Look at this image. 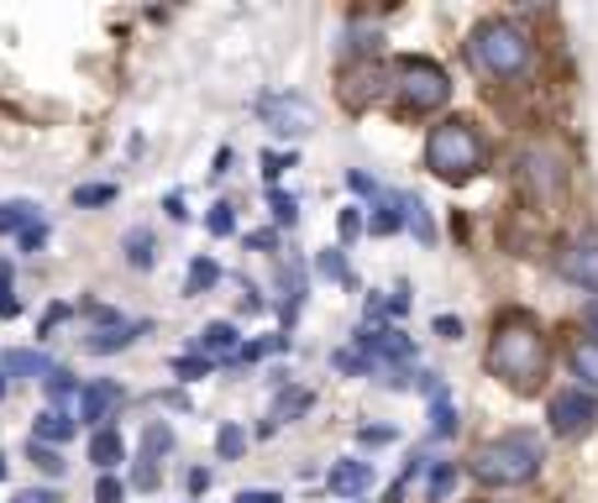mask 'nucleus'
I'll use <instances>...</instances> for the list:
<instances>
[{
    "label": "nucleus",
    "instance_id": "f257e3e1",
    "mask_svg": "<svg viewBox=\"0 0 598 503\" xmlns=\"http://www.w3.org/2000/svg\"><path fill=\"white\" fill-rule=\"evenodd\" d=\"M488 373L504 378L509 388H530L541 384V373H546V335L535 320L526 315H504L499 325H494V341H488Z\"/></svg>",
    "mask_w": 598,
    "mask_h": 503
},
{
    "label": "nucleus",
    "instance_id": "f03ea898",
    "mask_svg": "<svg viewBox=\"0 0 598 503\" xmlns=\"http://www.w3.org/2000/svg\"><path fill=\"white\" fill-rule=\"evenodd\" d=\"M467 472L483 482V488H520L541 472V441L530 431H509V435H494V441H483L473 461H467Z\"/></svg>",
    "mask_w": 598,
    "mask_h": 503
},
{
    "label": "nucleus",
    "instance_id": "7ed1b4c3",
    "mask_svg": "<svg viewBox=\"0 0 598 503\" xmlns=\"http://www.w3.org/2000/svg\"><path fill=\"white\" fill-rule=\"evenodd\" d=\"M467 58L488 79H520L530 69V37L515 22H483L467 43Z\"/></svg>",
    "mask_w": 598,
    "mask_h": 503
},
{
    "label": "nucleus",
    "instance_id": "20e7f679",
    "mask_svg": "<svg viewBox=\"0 0 598 503\" xmlns=\"http://www.w3.org/2000/svg\"><path fill=\"white\" fill-rule=\"evenodd\" d=\"M426 163H431L436 179L447 184H462L483 168V142L467 121H441L431 137H426Z\"/></svg>",
    "mask_w": 598,
    "mask_h": 503
},
{
    "label": "nucleus",
    "instance_id": "39448f33",
    "mask_svg": "<svg viewBox=\"0 0 598 503\" xmlns=\"http://www.w3.org/2000/svg\"><path fill=\"white\" fill-rule=\"evenodd\" d=\"M394 95H399L405 111L426 116V111H441V105L452 100V79H447V69L431 64V58H405V64L394 69Z\"/></svg>",
    "mask_w": 598,
    "mask_h": 503
},
{
    "label": "nucleus",
    "instance_id": "423d86ee",
    "mask_svg": "<svg viewBox=\"0 0 598 503\" xmlns=\"http://www.w3.org/2000/svg\"><path fill=\"white\" fill-rule=\"evenodd\" d=\"M594 425H598V399H594V393L567 388V393H556V399H551V431L562 435V441H577V435H588Z\"/></svg>",
    "mask_w": 598,
    "mask_h": 503
},
{
    "label": "nucleus",
    "instance_id": "0eeeda50",
    "mask_svg": "<svg viewBox=\"0 0 598 503\" xmlns=\"http://www.w3.org/2000/svg\"><path fill=\"white\" fill-rule=\"evenodd\" d=\"M258 116L268 121V132H279V137H305L315 132V105L305 95H268L258 105Z\"/></svg>",
    "mask_w": 598,
    "mask_h": 503
},
{
    "label": "nucleus",
    "instance_id": "6e6552de",
    "mask_svg": "<svg viewBox=\"0 0 598 503\" xmlns=\"http://www.w3.org/2000/svg\"><path fill=\"white\" fill-rule=\"evenodd\" d=\"M121 404H126V388L111 384V378H90V384H84V399H79V420L95 425V431H105V420H116Z\"/></svg>",
    "mask_w": 598,
    "mask_h": 503
},
{
    "label": "nucleus",
    "instance_id": "1a4fd4ad",
    "mask_svg": "<svg viewBox=\"0 0 598 503\" xmlns=\"http://www.w3.org/2000/svg\"><path fill=\"white\" fill-rule=\"evenodd\" d=\"M358 352L373 362V367H379V362H409L415 357V341H409L405 331H362Z\"/></svg>",
    "mask_w": 598,
    "mask_h": 503
},
{
    "label": "nucleus",
    "instance_id": "9d476101",
    "mask_svg": "<svg viewBox=\"0 0 598 503\" xmlns=\"http://www.w3.org/2000/svg\"><path fill=\"white\" fill-rule=\"evenodd\" d=\"M194 352H200V357H211V362H237L241 357L237 325H232V320H211L205 331L194 335Z\"/></svg>",
    "mask_w": 598,
    "mask_h": 503
},
{
    "label": "nucleus",
    "instance_id": "9b49d317",
    "mask_svg": "<svg viewBox=\"0 0 598 503\" xmlns=\"http://www.w3.org/2000/svg\"><path fill=\"white\" fill-rule=\"evenodd\" d=\"M562 278H573L583 288H598V241H573L567 252H562Z\"/></svg>",
    "mask_w": 598,
    "mask_h": 503
},
{
    "label": "nucleus",
    "instance_id": "f8f14e48",
    "mask_svg": "<svg viewBox=\"0 0 598 503\" xmlns=\"http://www.w3.org/2000/svg\"><path fill=\"white\" fill-rule=\"evenodd\" d=\"M326 488L341 493V499H358V493L373 488V467H368V461H336L331 478H326Z\"/></svg>",
    "mask_w": 598,
    "mask_h": 503
},
{
    "label": "nucleus",
    "instance_id": "ddd939ff",
    "mask_svg": "<svg viewBox=\"0 0 598 503\" xmlns=\"http://www.w3.org/2000/svg\"><path fill=\"white\" fill-rule=\"evenodd\" d=\"M143 331H147L143 320H121V325H105V331H95L90 341H84V346H90L95 357H111V352H121V346H132V341H137Z\"/></svg>",
    "mask_w": 598,
    "mask_h": 503
},
{
    "label": "nucleus",
    "instance_id": "4468645a",
    "mask_svg": "<svg viewBox=\"0 0 598 503\" xmlns=\"http://www.w3.org/2000/svg\"><path fill=\"white\" fill-rule=\"evenodd\" d=\"M399 226H409V205H405V194H383V199H379V210H373V220H368V231H373V237H394Z\"/></svg>",
    "mask_w": 598,
    "mask_h": 503
},
{
    "label": "nucleus",
    "instance_id": "2eb2a0df",
    "mask_svg": "<svg viewBox=\"0 0 598 503\" xmlns=\"http://www.w3.org/2000/svg\"><path fill=\"white\" fill-rule=\"evenodd\" d=\"M0 373H16V378H43V384H48L58 367H53L48 352H5V357H0Z\"/></svg>",
    "mask_w": 598,
    "mask_h": 503
},
{
    "label": "nucleus",
    "instance_id": "dca6fc26",
    "mask_svg": "<svg viewBox=\"0 0 598 503\" xmlns=\"http://www.w3.org/2000/svg\"><path fill=\"white\" fill-rule=\"evenodd\" d=\"M74 431H79V425H74L64 409H43L37 425H32V441H43V446H64V441H74Z\"/></svg>",
    "mask_w": 598,
    "mask_h": 503
},
{
    "label": "nucleus",
    "instance_id": "f3484780",
    "mask_svg": "<svg viewBox=\"0 0 598 503\" xmlns=\"http://www.w3.org/2000/svg\"><path fill=\"white\" fill-rule=\"evenodd\" d=\"M121 456H126V441H121V431H111V425H105V431L90 435V461H95L100 472H116Z\"/></svg>",
    "mask_w": 598,
    "mask_h": 503
},
{
    "label": "nucleus",
    "instance_id": "a211bd4d",
    "mask_svg": "<svg viewBox=\"0 0 598 503\" xmlns=\"http://www.w3.org/2000/svg\"><path fill=\"white\" fill-rule=\"evenodd\" d=\"M32 220H43V216H37V205H32V199H0V237H11V231L22 237V231L32 226Z\"/></svg>",
    "mask_w": 598,
    "mask_h": 503
},
{
    "label": "nucleus",
    "instance_id": "6ab92c4d",
    "mask_svg": "<svg viewBox=\"0 0 598 503\" xmlns=\"http://www.w3.org/2000/svg\"><path fill=\"white\" fill-rule=\"evenodd\" d=\"M216 278H221V263L216 258H194L190 263V273H184V294H205V288H216Z\"/></svg>",
    "mask_w": 598,
    "mask_h": 503
},
{
    "label": "nucleus",
    "instance_id": "aec40b11",
    "mask_svg": "<svg viewBox=\"0 0 598 503\" xmlns=\"http://www.w3.org/2000/svg\"><path fill=\"white\" fill-rule=\"evenodd\" d=\"M526 168H530V179L541 184V194H551L556 184H562V168H556L551 152H526Z\"/></svg>",
    "mask_w": 598,
    "mask_h": 503
},
{
    "label": "nucleus",
    "instance_id": "412c9836",
    "mask_svg": "<svg viewBox=\"0 0 598 503\" xmlns=\"http://www.w3.org/2000/svg\"><path fill=\"white\" fill-rule=\"evenodd\" d=\"M452 488H456V461H436L431 478H426V499L447 503V499H452Z\"/></svg>",
    "mask_w": 598,
    "mask_h": 503
},
{
    "label": "nucleus",
    "instance_id": "4be33fe9",
    "mask_svg": "<svg viewBox=\"0 0 598 503\" xmlns=\"http://www.w3.org/2000/svg\"><path fill=\"white\" fill-rule=\"evenodd\" d=\"M121 252H126V263H132V267H153V231H147V226H137V231L126 237V247H121Z\"/></svg>",
    "mask_w": 598,
    "mask_h": 503
},
{
    "label": "nucleus",
    "instance_id": "5701e85b",
    "mask_svg": "<svg viewBox=\"0 0 598 503\" xmlns=\"http://www.w3.org/2000/svg\"><path fill=\"white\" fill-rule=\"evenodd\" d=\"M311 404H315V399L305 393V388H294V393H284V399L273 404V420H268V431H273V425H284V420H294V414H305Z\"/></svg>",
    "mask_w": 598,
    "mask_h": 503
},
{
    "label": "nucleus",
    "instance_id": "b1692460",
    "mask_svg": "<svg viewBox=\"0 0 598 503\" xmlns=\"http://www.w3.org/2000/svg\"><path fill=\"white\" fill-rule=\"evenodd\" d=\"M573 367H577V378H588V384L598 388V335H594V341H577V346H573Z\"/></svg>",
    "mask_w": 598,
    "mask_h": 503
},
{
    "label": "nucleus",
    "instance_id": "393cba45",
    "mask_svg": "<svg viewBox=\"0 0 598 503\" xmlns=\"http://www.w3.org/2000/svg\"><path fill=\"white\" fill-rule=\"evenodd\" d=\"M431 431L436 435H456V409H452V399H447V388L431 393Z\"/></svg>",
    "mask_w": 598,
    "mask_h": 503
},
{
    "label": "nucleus",
    "instance_id": "a878e982",
    "mask_svg": "<svg viewBox=\"0 0 598 503\" xmlns=\"http://www.w3.org/2000/svg\"><path fill=\"white\" fill-rule=\"evenodd\" d=\"M111 199H116V184H79V190H74V205H79V210L111 205Z\"/></svg>",
    "mask_w": 598,
    "mask_h": 503
},
{
    "label": "nucleus",
    "instance_id": "bb28decb",
    "mask_svg": "<svg viewBox=\"0 0 598 503\" xmlns=\"http://www.w3.org/2000/svg\"><path fill=\"white\" fill-rule=\"evenodd\" d=\"M26 456H32V467H43L48 478H58V472H64V456L53 451V446H43V441H26Z\"/></svg>",
    "mask_w": 598,
    "mask_h": 503
},
{
    "label": "nucleus",
    "instance_id": "cd10ccee",
    "mask_svg": "<svg viewBox=\"0 0 598 503\" xmlns=\"http://www.w3.org/2000/svg\"><path fill=\"white\" fill-rule=\"evenodd\" d=\"M216 451L226 456V461L241 456V451H247V431H241V425H221V431H216Z\"/></svg>",
    "mask_w": 598,
    "mask_h": 503
},
{
    "label": "nucleus",
    "instance_id": "c85d7f7f",
    "mask_svg": "<svg viewBox=\"0 0 598 503\" xmlns=\"http://www.w3.org/2000/svg\"><path fill=\"white\" fill-rule=\"evenodd\" d=\"M168 451H173V431H168V425H147L143 456H153V461H158V456H168Z\"/></svg>",
    "mask_w": 598,
    "mask_h": 503
},
{
    "label": "nucleus",
    "instance_id": "c756f323",
    "mask_svg": "<svg viewBox=\"0 0 598 503\" xmlns=\"http://www.w3.org/2000/svg\"><path fill=\"white\" fill-rule=\"evenodd\" d=\"M405 205H409V231L420 241H436V226H431V216H426V205H420L415 194H405Z\"/></svg>",
    "mask_w": 598,
    "mask_h": 503
},
{
    "label": "nucleus",
    "instance_id": "7c9ffc66",
    "mask_svg": "<svg viewBox=\"0 0 598 503\" xmlns=\"http://www.w3.org/2000/svg\"><path fill=\"white\" fill-rule=\"evenodd\" d=\"M315 273H320V278H336V284H352V273H347V263H341V252H320V258H315Z\"/></svg>",
    "mask_w": 598,
    "mask_h": 503
},
{
    "label": "nucleus",
    "instance_id": "2f4dec72",
    "mask_svg": "<svg viewBox=\"0 0 598 503\" xmlns=\"http://www.w3.org/2000/svg\"><path fill=\"white\" fill-rule=\"evenodd\" d=\"M268 205H273V220H279V226H294V220H300V199H294V194L273 190L268 194Z\"/></svg>",
    "mask_w": 598,
    "mask_h": 503
},
{
    "label": "nucleus",
    "instance_id": "473e14b6",
    "mask_svg": "<svg viewBox=\"0 0 598 503\" xmlns=\"http://www.w3.org/2000/svg\"><path fill=\"white\" fill-rule=\"evenodd\" d=\"M211 367H216V362H211V357H200V352H194V357H179V362H173V373H179L184 384H194V378H205Z\"/></svg>",
    "mask_w": 598,
    "mask_h": 503
},
{
    "label": "nucleus",
    "instance_id": "72a5a7b5",
    "mask_svg": "<svg viewBox=\"0 0 598 503\" xmlns=\"http://www.w3.org/2000/svg\"><path fill=\"white\" fill-rule=\"evenodd\" d=\"M205 226H211V237H232V231H237V216H232V205H211Z\"/></svg>",
    "mask_w": 598,
    "mask_h": 503
},
{
    "label": "nucleus",
    "instance_id": "f704fd0d",
    "mask_svg": "<svg viewBox=\"0 0 598 503\" xmlns=\"http://www.w3.org/2000/svg\"><path fill=\"white\" fill-rule=\"evenodd\" d=\"M126 499V482L116 478V472H100V482H95V503H121Z\"/></svg>",
    "mask_w": 598,
    "mask_h": 503
},
{
    "label": "nucleus",
    "instance_id": "c9c22d12",
    "mask_svg": "<svg viewBox=\"0 0 598 503\" xmlns=\"http://www.w3.org/2000/svg\"><path fill=\"white\" fill-rule=\"evenodd\" d=\"M132 488H143V493H153V488H158V461H153V456H143V461H137V472H132Z\"/></svg>",
    "mask_w": 598,
    "mask_h": 503
},
{
    "label": "nucleus",
    "instance_id": "e433bc0d",
    "mask_svg": "<svg viewBox=\"0 0 598 503\" xmlns=\"http://www.w3.org/2000/svg\"><path fill=\"white\" fill-rule=\"evenodd\" d=\"M284 168H294V152H263V173H268V179H279Z\"/></svg>",
    "mask_w": 598,
    "mask_h": 503
},
{
    "label": "nucleus",
    "instance_id": "4c0bfd02",
    "mask_svg": "<svg viewBox=\"0 0 598 503\" xmlns=\"http://www.w3.org/2000/svg\"><path fill=\"white\" fill-rule=\"evenodd\" d=\"M232 503H284V499H279L273 488H241V493H237Z\"/></svg>",
    "mask_w": 598,
    "mask_h": 503
},
{
    "label": "nucleus",
    "instance_id": "58836bf2",
    "mask_svg": "<svg viewBox=\"0 0 598 503\" xmlns=\"http://www.w3.org/2000/svg\"><path fill=\"white\" fill-rule=\"evenodd\" d=\"M43 241H48V226H43V220H32V226L22 231V247H26V252H37Z\"/></svg>",
    "mask_w": 598,
    "mask_h": 503
},
{
    "label": "nucleus",
    "instance_id": "ea45409f",
    "mask_svg": "<svg viewBox=\"0 0 598 503\" xmlns=\"http://www.w3.org/2000/svg\"><path fill=\"white\" fill-rule=\"evenodd\" d=\"M11 503H58V493H53V488H26V493H16Z\"/></svg>",
    "mask_w": 598,
    "mask_h": 503
},
{
    "label": "nucleus",
    "instance_id": "a19ab883",
    "mask_svg": "<svg viewBox=\"0 0 598 503\" xmlns=\"http://www.w3.org/2000/svg\"><path fill=\"white\" fill-rule=\"evenodd\" d=\"M336 226H341V241H352L362 231V216H358V210H341V220H336Z\"/></svg>",
    "mask_w": 598,
    "mask_h": 503
},
{
    "label": "nucleus",
    "instance_id": "79ce46f5",
    "mask_svg": "<svg viewBox=\"0 0 598 503\" xmlns=\"http://www.w3.org/2000/svg\"><path fill=\"white\" fill-rule=\"evenodd\" d=\"M436 335L456 341V335H462V320H456V315H441V320H436Z\"/></svg>",
    "mask_w": 598,
    "mask_h": 503
},
{
    "label": "nucleus",
    "instance_id": "37998d69",
    "mask_svg": "<svg viewBox=\"0 0 598 503\" xmlns=\"http://www.w3.org/2000/svg\"><path fill=\"white\" fill-rule=\"evenodd\" d=\"M358 441L362 446H383V441H394V431H383V425L373 431V425H368V431H358Z\"/></svg>",
    "mask_w": 598,
    "mask_h": 503
},
{
    "label": "nucleus",
    "instance_id": "c03bdc74",
    "mask_svg": "<svg viewBox=\"0 0 598 503\" xmlns=\"http://www.w3.org/2000/svg\"><path fill=\"white\" fill-rule=\"evenodd\" d=\"M241 310H252V315L263 310V294H258L252 284H241Z\"/></svg>",
    "mask_w": 598,
    "mask_h": 503
},
{
    "label": "nucleus",
    "instance_id": "a18cd8bd",
    "mask_svg": "<svg viewBox=\"0 0 598 503\" xmlns=\"http://www.w3.org/2000/svg\"><path fill=\"white\" fill-rule=\"evenodd\" d=\"M205 488H211V472H205V467H194V472H190V493H194V499H200Z\"/></svg>",
    "mask_w": 598,
    "mask_h": 503
},
{
    "label": "nucleus",
    "instance_id": "49530a36",
    "mask_svg": "<svg viewBox=\"0 0 598 503\" xmlns=\"http://www.w3.org/2000/svg\"><path fill=\"white\" fill-rule=\"evenodd\" d=\"M347 184H352L358 194H379V190H373V179H368V173H347Z\"/></svg>",
    "mask_w": 598,
    "mask_h": 503
},
{
    "label": "nucleus",
    "instance_id": "de8ad7c7",
    "mask_svg": "<svg viewBox=\"0 0 598 503\" xmlns=\"http://www.w3.org/2000/svg\"><path fill=\"white\" fill-rule=\"evenodd\" d=\"M16 310H22V305H16L11 294H0V320H16Z\"/></svg>",
    "mask_w": 598,
    "mask_h": 503
},
{
    "label": "nucleus",
    "instance_id": "09e8293b",
    "mask_svg": "<svg viewBox=\"0 0 598 503\" xmlns=\"http://www.w3.org/2000/svg\"><path fill=\"white\" fill-rule=\"evenodd\" d=\"M247 241H252V247H263V252H268V247H273V241H279V237H273V231H252V237H247Z\"/></svg>",
    "mask_w": 598,
    "mask_h": 503
},
{
    "label": "nucleus",
    "instance_id": "8fccbe9b",
    "mask_svg": "<svg viewBox=\"0 0 598 503\" xmlns=\"http://www.w3.org/2000/svg\"><path fill=\"white\" fill-rule=\"evenodd\" d=\"M0 294H11V263H0Z\"/></svg>",
    "mask_w": 598,
    "mask_h": 503
},
{
    "label": "nucleus",
    "instance_id": "3c124183",
    "mask_svg": "<svg viewBox=\"0 0 598 503\" xmlns=\"http://www.w3.org/2000/svg\"><path fill=\"white\" fill-rule=\"evenodd\" d=\"M588 320H594V331H598V305H594V310H588Z\"/></svg>",
    "mask_w": 598,
    "mask_h": 503
},
{
    "label": "nucleus",
    "instance_id": "603ef678",
    "mask_svg": "<svg viewBox=\"0 0 598 503\" xmlns=\"http://www.w3.org/2000/svg\"><path fill=\"white\" fill-rule=\"evenodd\" d=\"M5 467H11V461H5V456H0V478H5Z\"/></svg>",
    "mask_w": 598,
    "mask_h": 503
},
{
    "label": "nucleus",
    "instance_id": "864d4df0",
    "mask_svg": "<svg viewBox=\"0 0 598 503\" xmlns=\"http://www.w3.org/2000/svg\"><path fill=\"white\" fill-rule=\"evenodd\" d=\"M0 399H5V373H0Z\"/></svg>",
    "mask_w": 598,
    "mask_h": 503
}]
</instances>
